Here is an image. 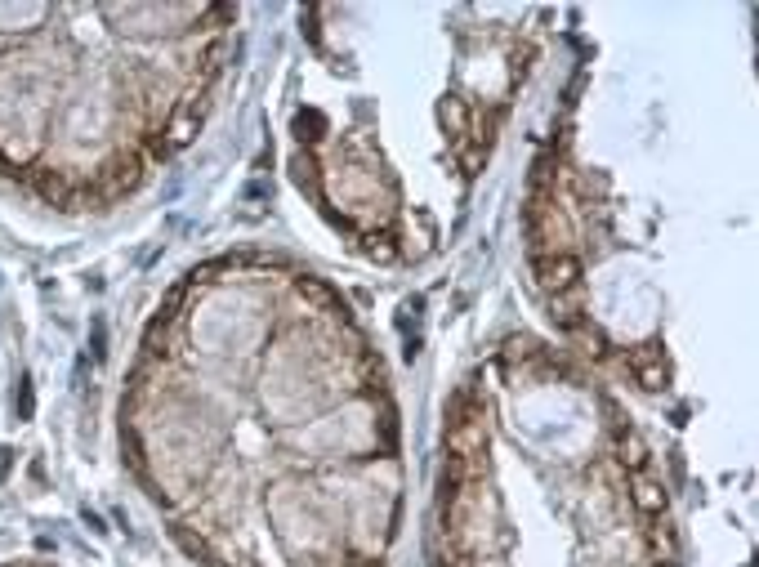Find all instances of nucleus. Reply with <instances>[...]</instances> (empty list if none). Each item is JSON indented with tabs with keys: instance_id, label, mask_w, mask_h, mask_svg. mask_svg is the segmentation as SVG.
<instances>
[{
	"instance_id": "nucleus-2",
	"label": "nucleus",
	"mask_w": 759,
	"mask_h": 567,
	"mask_svg": "<svg viewBox=\"0 0 759 567\" xmlns=\"http://www.w3.org/2000/svg\"><path fill=\"white\" fill-rule=\"evenodd\" d=\"M630 501H634V509H639L643 518H661V514L670 509V492H666V483H657V478L634 474V483H630Z\"/></svg>"
},
{
	"instance_id": "nucleus-4",
	"label": "nucleus",
	"mask_w": 759,
	"mask_h": 567,
	"mask_svg": "<svg viewBox=\"0 0 759 567\" xmlns=\"http://www.w3.org/2000/svg\"><path fill=\"white\" fill-rule=\"evenodd\" d=\"M291 175H295V184H300L317 201V206H322V170H317L313 152H295V157H291Z\"/></svg>"
},
{
	"instance_id": "nucleus-14",
	"label": "nucleus",
	"mask_w": 759,
	"mask_h": 567,
	"mask_svg": "<svg viewBox=\"0 0 759 567\" xmlns=\"http://www.w3.org/2000/svg\"><path fill=\"white\" fill-rule=\"evenodd\" d=\"M206 567H224V563H206Z\"/></svg>"
},
{
	"instance_id": "nucleus-8",
	"label": "nucleus",
	"mask_w": 759,
	"mask_h": 567,
	"mask_svg": "<svg viewBox=\"0 0 759 567\" xmlns=\"http://www.w3.org/2000/svg\"><path fill=\"white\" fill-rule=\"evenodd\" d=\"M322 134H326V117L317 108H304V112H295V139L304 143V152L313 148V143H322Z\"/></svg>"
},
{
	"instance_id": "nucleus-1",
	"label": "nucleus",
	"mask_w": 759,
	"mask_h": 567,
	"mask_svg": "<svg viewBox=\"0 0 759 567\" xmlns=\"http://www.w3.org/2000/svg\"><path fill=\"white\" fill-rule=\"evenodd\" d=\"M536 282H541L545 295H568V291H576V282H581V259L568 255V251L541 255V259H536Z\"/></svg>"
},
{
	"instance_id": "nucleus-9",
	"label": "nucleus",
	"mask_w": 759,
	"mask_h": 567,
	"mask_svg": "<svg viewBox=\"0 0 759 567\" xmlns=\"http://www.w3.org/2000/svg\"><path fill=\"white\" fill-rule=\"evenodd\" d=\"M170 541H175V545H179V550H184V554H188V559H201V563H215V559H210V545H206V541H201V536H197V532H192V527H188V523H175V527H170Z\"/></svg>"
},
{
	"instance_id": "nucleus-13",
	"label": "nucleus",
	"mask_w": 759,
	"mask_h": 567,
	"mask_svg": "<svg viewBox=\"0 0 759 567\" xmlns=\"http://www.w3.org/2000/svg\"><path fill=\"white\" fill-rule=\"evenodd\" d=\"M652 567H679L675 559H657V563H652Z\"/></svg>"
},
{
	"instance_id": "nucleus-7",
	"label": "nucleus",
	"mask_w": 759,
	"mask_h": 567,
	"mask_svg": "<svg viewBox=\"0 0 759 567\" xmlns=\"http://www.w3.org/2000/svg\"><path fill=\"white\" fill-rule=\"evenodd\" d=\"M438 121L447 126V134H469V103L460 99V94H447L443 103H438Z\"/></svg>"
},
{
	"instance_id": "nucleus-12",
	"label": "nucleus",
	"mask_w": 759,
	"mask_h": 567,
	"mask_svg": "<svg viewBox=\"0 0 759 567\" xmlns=\"http://www.w3.org/2000/svg\"><path fill=\"white\" fill-rule=\"evenodd\" d=\"M652 550H666V559H670V550H675V536L661 527V532H652Z\"/></svg>"
},
{
	"instance_id": "nucleus-10",
	"label": "nucleus",
	"mask_w": 759,
	"mask_h": 567,
	"mask_svg": "<svg viewBox=\"0 0 759 567\" xmlns=\"http://www.w3.org/2000/svg\"><path fill=\"white\" fill-rule=\"evenodd\" d=\"M362 255L376 259V264H393V259H398V246H393L389 233H367L362 237Z\"/></svg>"
},
{
	"instance_id": "nucleus-6",
	"label": "nucleus",
	"mask_w": 759,
	"mask_h": 567,
	"mask_svg": "<svg viewBox=\"0 0 759 567\" xmlns=\"http://www.w3.org/2000/svg\"><path fill=\"white\" fill-rule=\"evenodd\" d=\"M634 380H639V389H648V393H666L670 389V367H666V358H652V362H634Z\"/></svg>"
},
{
	"instance_id": "nucleus-11",
	"label": "nucleus",
	"mask_w": 759,
	"mask_h": 567,
	"mask_svg": "<svg viewBox=\"0 0 759 567\" xmlns=\"http://www.w3.org/2000/svg\"><path fill=\"white\" fill-rule=\"evenodd\" d=\"M487 166V148L483 143H469V148H460V170H465V179H478V170Z\"/></svg>"
},
{
	"instance_id": "nucleus-5",
	"label": "nucleus",
	"mask_w": 759,
	"mask_h": 567,
	"mask_svg": "<svg viewBox=\"0 0 759 567\" xmlns=\"http://www.w3.org/2000/svg\"><path fill=\"white\" fill-rule=\"evenodd\" d=\"M295 291H300V295H309L313 304H322V309H326V313H335V317H340V322H344V317H349V309H344V300H340V295H335L326 282H317V277H300V282H295Z\"/></svg>"
},
{
	"instance_id": "nucleus-3",
	"label": "nucleus",
	"mask_w": 759,
	"mask_h": 567,
	"mask_svg": "<svg viewBox=\"0 0 759 567\" xmlns=\"http://www.w3.org/2000/svg\"><path fill=\"white\" fill-rule=\"evenodd\" d=\"M617 460L630 469V474H643V469H648L652 451H648V442L639 438V429H634V425H621L617 429Z\"/></svg>"
}]
</instances>
